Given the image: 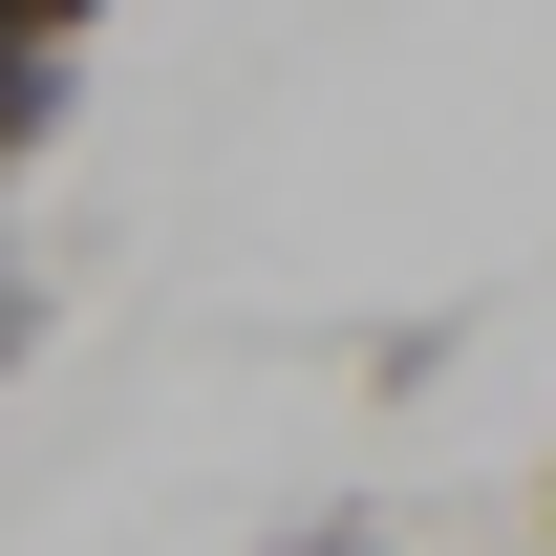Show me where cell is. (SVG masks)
<instances>
[{"label":"cell","mask_w":556,"mask_h":556,"mask_svg":"<svg viewBox=\"0 0 556 556\" xmlns=\"http://www.w3.org/2000/svg\"><path fill=\"white\" fill-rule=\"evenodd\" d=\"M65 108H86V65H0V193L65 150Z\"/></svg>","instance_id":"1"},{"label":"cell","mask_w":556,"mask_h":556,"mask_svg":"<svg viewBox=\"0 0 556 556\" xmlns=\"http://www.w3.org/2000/svg\"><path fill=\"white\" fill-rule=\"evenodd\" d=\"M108 43V0H0V65H86Z\"/></svg>","instance_id":"2"},{"label":"cell","mask_w":556,"mask_h":556,"mask_svg":"<svg viewBox=\"0 0 556 556\" xmlns=\"http://www.w3.org/2000/svg\"><path fill=\"white\" fill-rule=\"evenodd\" d=\"M43 321H65V300H43V257H0V386L43 364Z\"/></svg>","instance_id":"3"},{"label":"cell","mask_w":556,"mask_h":556,"mask_svg":"<svg viewBox=\"0 0 556 556\" xmlns=\"http://www.w3.org/2000/svg\"><path fill=\"white\" fill-rule=\"evenodd\" d=\"M300 556H407V535H300Z\"/></svg>","instance_id":"4"},{"label":"cell","mask_w":556,"mask_h":556,"mask_svg":"<svg viewBox=\"0 0 556 556\" xmlns=\"http://www.w3.org/2000/svg\"><path fill=\"white\" fill-rule=\"evenodd\" d=\"M535 535H556V450H535Z\"/></svg>","instance_id":"5"}]
</instances>
